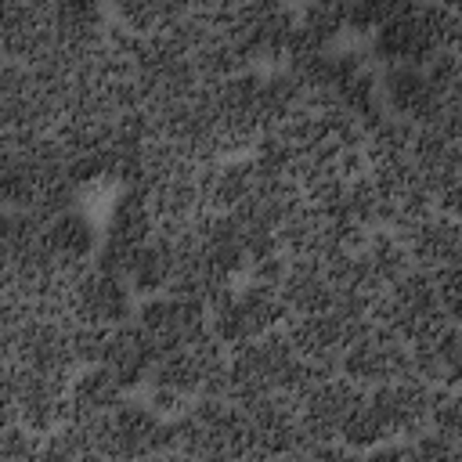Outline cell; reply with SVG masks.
I'll return each instance as SVG.
<instances>
[{
    "mask_svg": "<svg viewBox=\"0 0 462 462\" xmlns=\"http://www.w3.org/2000/svg\"><path fill=\"white\" fill-rule=\"evenodd\" d=\"M372 321L383 325L386 332L401 336L404 343H419V339L437 336L455 318H448V310L440 307L437 289H433V274L422 267H408L397 282H390L375 296Z\"/></svg>",
    "mask_w": 462,
    "mask_h": 462,
    "instance_id": "3",
    "label": "cell"
},
{
    "mask_svg": "<svg viewBox=\"0 0 462 462\" xmlns=\"http://www.w3.org/2000/svg\"><path fill=\"white\" fill-rule=\"evenodd\" d=\"M173 263H177L173 242H170V235H162L155 227L152 238L141 242V249L134 253V260L126 267V285H134L137 292H148V296L166 292L170 289V278H173Z\"/></svg>",
    "mask_w": 462,
    "mask_h": 462,
    "instance_id": "22",
    "label": "cell"
},
{
    "mask_svg": "<svg viewBox=\"0 0 462 462\" xmlns=\"http://www.w3.org/2000/svg\"><path fill=\"white\" fill-rule=\"evenodd\" d=\"M372 318H350L343 310H314V314H289L285 318V332L292 339V350L300 357H310L318 365H332L339 368V357L346 350V343L368 325Z\"/></svg>",
    "mask_w": 462,
    "mask_h": 462,
    "instance_id": "11",
    "label": "cell"
},
{
    "mask_svg": "<svg viewBox=\"0 0 462 462\" xmlns=\"http://www.w3.org/2000/svg\"><path fill=\"white\" fill-rule=\"evenodd\" d=\"M285 318H289V310H285L278 289L260 285V282L227 289L220 300H213L206 307V328L224 346H238L267 328H278V325H285Z\"/></svg>",
    "mask_w": 462,
    "mask_h": 462,
    "instance_id": "6",
    "label": "cell"
},
{
    "mask_svg": "<svg viewBox=\"0 0 462 462\" xmlns=\"http://www.w3.org/2000/svg\"><path fill=\"white\" fill-rule=\"evenodd\" d=\"M278 296L289 314H314V310H328L339 300V285L321 256H303V260L285 256V274L278 282Z\"/></svg>",
    "mask_w": 462,
    "mask_h": 462,
    "instance_id": "18",
    "label": "cell"
},
{
    "mask_svg": "<svg viewBox=\"0 0 462 462\" xmlns=\"http://www.w3.org/2000/svg\"><path fill=\"white\" fill-rule=\"evenodd\" d=\"M430 87L440 94V97H458V83H462V72H458V54L455 51H437L426 65H422Z\"/></svg>",
    "mask_w": 462,
    "mask_h": 462,
    "instance_id": "23",
    "label": "cell"
},
{
    "mask_svg": "<svg viewBox=\"0 0 462 462\" xmlns=\"http://www.w3.org/2000/svg\"><path fill=\"white\" fill-rule=\"evenodd\" d=\"M54 40L65 47H94L108 32L105 0H54L51 7Z\"/></svg>",
    "mask_w": 462,
    "mask_h": 462,
    "instance_id": "21",
    "label": "cell"
},
{
    "mask_svg": "<svg viewBox=\"0 0 462 462\" xmlns=\"http://www.w3.org/2000/svg\"><path fill=\"white\" fill-rule=\"evenodd\" d=\"M69 318L112 328L130 318V289L119 274H108L94 263H87L69 289Z\"/></svg>",
    "mask_w": 462,
    "mask_h": 462,
    "instance_id": "13",
    "label": "cell"
},
{
    "mask_svg": "<svg viewBox=\"0 0 462 462\" xmlns=\"http://www.w3.org/2000/svg\"><path fill=\"white\" fill-rule=\"evenodd\" d=\"M397 235H401V242H404V249H408L411 267L437 271V267L458 263L462 242H458V220H455V213L430 209V213H422L419 220L404 224Z\"/></svg>",
    "mask_w": 462,
    "mask_h": 462,
    "instance_id": "15",
    "label": "cell"
},
{
    "mask_svg": "<svg viewBox=\"0 0 462 462\" xmlns=\"http://www.w3.org/2000/svg\"><path fill=\"white\" fill-rule=\"evenodd\" d=\"M458 32H462V22L455 7L408 0L393 18H386L375 29L372 51L386 65H426L437 51H455Z\"/></svg>",
    "mask_w": 462,
    "mask_h": 462,
    "instance_id": "1",
    "label": "cell"
},
{
    "mask_svg": "<svg viewBox=\"0 0 462 462\" xmlns=\"http://www.w3.org/2000/svg\"><path fill=\"white\" fill-rule=\"evenodd\" d=\"M173 455L188 458H249V430L238 404L224 397H195L170 415Z\"/></svg>",
    "mask_w": 462,
    "mask_h": 462,
    "instance_id": "2",
    "label": "cell"
},
{
    "mask_svg": "<svg viewBox=\"0 0 462 462\" xmlns=\"http://www.w3.org/2000/svg\"><path fill=\"white\" fill-rule=\"evenodd\" d=\"M339 372L357 383V386H379L401 375H411V361H408V343L393 332H386L383 325L368 321L343 350L339 357Z\"/></svg>",
    "mask_w": 462,
    "mask_h": 462,
    "instance_id": "8",
    "label": "cell"
},
{
    "mask_svg": "<svg viewBox=\"0 0 462 462\" xmlns=\"http://www.w3.org/2000/svg\"><path fill=\"white\" fill-rule=\"evenodd\" d=\"M123 401V386L101 365H83L65 386V419H97Z\"/></svg>",
    "mask_w": 462,
    "mask_h": 462,
    "instance_id": "20",
    "label": "cell"
},
{
    "mask_svg": "<svg viewBox=\"0 0 462 462\" xmlns=\"http://www.w3.org/2000/svg\"><path fill=\"white\" fill-rule=\"evenodd\" d=\"M65 386L69 379H54L43 372H29L14 365V411L18 422L32 433L47 437L65 419Z\"/></svg>",
    "mask_w": 462,
    "mask_h": 462,
    "instance_id": "17",
    "label": "cell"
},
{
    "mask_svg": "<svg viewBox=\"0 0 462 462\" xmlns=\"http://www.w3.org/2000/svg\"><path fill=\"white\" fill-rule=\"evenodd\" d=\"M40 444H43V437L22 422L0 426V458H32V455H40Z\"/></svg>",
    "mask_w": 462,
    "mask_h": 462,
    "instance_id": "25",
    "label": "cell"
},
{
    "mask_svg": "<svg viewBox=\"0 0 462 462\" xmlns=\"http://www.w3.org/2000/svg\"><path fill=\"white\" fill-rule=\"evenodd\" d=\"M11 365L29 368V372H43L54 379H72L76 354L69 343V318H43V314H29V321L22 325L11 354Z\"/></svg>",
    "mask_w": 462,
    "mask_h": 462,
    "instance_id": "10",
    "label": "cell"
},
{
    "mask_svg": "<svg viewBox=\"0 0 462 462\" xmlns=\"http://www.w3.org/2000/svg\"><path fill=\"white\" fill-rule=\"evenodd\" d=\"M65 173L54 134H0V202L29 206L43 184Z\"/></svg>",
    "mask_w": 462,
    "mask_h": 462,
    "instance_id": "5",
    "label": "cell"
},
{
    "mask_svg": "<svg viewBox=\"0 0 462 462\" xmlns=\"http://www.w3.org/2000/svg\"><path fill=\"white\" fill-rule=\"evenodd\" d=\"M430 4H440V7H455L458 0H430Z\"/></svg>",
    "mask_w": 462,
    "mask_h": 462,
    "instance_id": "26",
    "label": "cell"
},
{
    "mask_svg": "<svg viewBox=\"0 0 462 462\" xmlns=\"http://www.w3.org/2000/svg\"><path fill=\"white\" fill-rule=\"evenodd\" d=\"M25 321H29L25 300H18L14 292H4L0 289V354L4 357L11 354V346H14V339H18V332H22Z\"/></svg>",
    "mask_w": 462,
    "mask_h": 462,
    "instance_id": "24",
    "label": "cell"
},
{
    "mask_svg": "<svg viewBox=\"0 0 462 462\" xmlns=\"http://www.w3.org/2000/svg\"><path fill=\"white\" fill-rule=\"evenodd\" d=\"M40 242H43V253L58 267L79 271V267L90 263V253H94V224L83 213L69 209V213H58V217L43 220Z\"/></svg>",
    "mask_w": 462,
    "mask_h": 462,
    "instance_id": "19",
    "label": "cell"
},
{
    "mask_svg": "<svg viewBox=\"0 0 462 462\" xmlns=\"http://www.w3.org/2000/svg\"><path fill=\"white\" fill-rule=\"evenodd\" d=\"M430 404H433V386L419 375H401L379 386L365 390V408L386 440H404L419 430H426L430 422Z\"/></svg>",
    "mask_w": 462,
    "mask_h": 462,
    "instance_id": "7",
    "label": "cell"
},
{
    "mask_svg": "<svg viewBox=\"0 0 462 462\" xmlns=\"http://www.w3.org/2000/svg\"><path fill=\"white\" fill-rule=\"evenodd\" d=\"M365 386L350 383L343 372H332L325 379H318L307 393L296 397V419H300V430L307 437V444H318V440H339V430L343 422L350 419V411L357 408ZM303 444V448H307ZM303 455V451H300Z\"/></svg>",
    "mask_w": 462,
    "mask_h": 462,
    "instance_id": "9",
    "label": "cell"
},
{
    "mask_svg": "<svg viewBox=\"0 0 462 462\" xmlns=\"http://www.w3.org/2000/svg\"><path fill=\"white\" fill-rule=\"evenodd\" d=\"M155 357H159V350L148 339V332L137 325V318H126V321H119L105 332V346H101L97 365L108 368L112 379L126 390V386H137V383L148 379Z\"/></svg>",
    "mask_w": 462,
    "mask_h": 462,
    "instance_id": "16",
    "label": "cell"
},
{
    "mask_svg": "<svg viewBox=\"0 0 462 462\" xmlns=\"http://www.w3.org/2000/svg\"><path fill=\"white\" fill-rule=\"evenodd\" d=\"M90 437L97 458H144L173 451L170 419L137 401H119L105 415L90 419Z\"/></svg>",
    "mask_w": 462,
    "mask_h": 462,
    "instance_id": "4",
    "label": "cell"
},
{
    "mask_svg": "<svg viewBox=\"0 0 462 462\" xmlns=\"http://www.w3.org/2000/svg\"><path fill=\"white\" fill-rule=\"evenodd\" d=\"M134 318L148 332V339L155 343L159 354L188 346L209 332L206 328V307L188 300V296H177V292H162V296L155 292L152 300L141 303V310Z\"/></svg>",
    "mask_w": 462,
    "mask_h": 462,
    "instance_id": "12",
    "label": "cell"
},
{
    "mask_svg": "<svg viewBox=\"0 0 462 462\" xmlns=\"http://www.w3.org/2000/svg\"><path fill=\"white\" fill-rule=\"evenodd\" d=\"M379 83V97H383V108L411 126H422V123H433V116L440 112V105L448 97H440L422 65H386L383 76L375 79Z\"/></svg>",
    "mask_w": 462,
    "mask_h": 462,
    "instance_id": "14",
    "label": "cell"
}]
</instances>
